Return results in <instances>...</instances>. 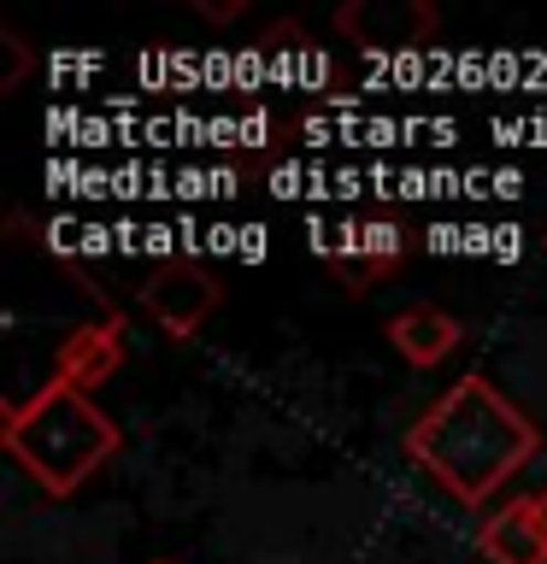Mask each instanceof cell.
<instances>
[{"mask_svg": "<svg viewBox=\"0 0 547 564\" xmlns=\"http://www.w3.org/2000/svg\"><path fill=\"white\" fill-rule=\"evenodd\" d=\"M388 341H395V352L406 365L436 370V365H448L459 352L465 329H459V317L441 312V306H406V312L388 317Z\"/></svg>", "mask_w": 547, "mask_h": 564, "instance_id": "6", "label": "cell"}, {"mask_svg": "<svg viewBox=\"0 0 547 564\" xmlns=\"http://www.w3.org/2000/svg\"><path fill=\"white\" fill-rule=\"evenodd\" d=\"M400 447L436 488H448L459 506H483L536 458L541 430H536V417L518 412L489 377L471 370V377H459L436 405H423V417L406 430Z\"/></svg>", "mask_w": 547, "mask_h": 564, "instance_id": "1", "label": "cell"}, {"mask_svg": "<svg viewBox=\"0 0 547 564\" xmlns=\"http://www.w3.org/2000/svg\"><path fill=\"white\" fill-rule=\"evenodd\" d=\"M153 564H171V558H153Z\"/></svg>", "mask_w": 547, "mask_h": 564, "instance_id": "8", "label": "cell"}, {"mask_svg": "<svg viewBox=\"0 0 547 564\" xmlns=\"http://www.w3.org/2000/svg\"><path fill=\"white\" fill-rule=\"evenodd\" d=\"M406 253V236L395 224H365V229H347L342 236V259H365L371 276H388Z\"/></svg>", "mask_w": 547, "mask_h": 564, "instance_id": "7", "label": "cell"}, {"mask_svg": "<svg viewBox=\"0 0 547 564\" xmlns=\"http://www.w3.org/2000/svg\"><path fill=\"white\" fill-rule=\"evenodd\" d=\"M118 370H124V317L118 312H100L95 324H77L60 341V352H53V377L83 388V394L106 388Z\"/></svg>", "mask_w": 547, "mask_h": 564, "instance_id": "5", "label": "cell"}, {"mask_svg": "<svg viewBox=\"0 0 547 564\" xmlns=\"http://www.w3.org/2000/svg\"><path fill=\"white\" fill-rule=\"evenodd\" d=\"M0 447L18 458V470L47 500H71L88 476L118 458L124 430L100 412L95 394L47 377L35 394L0 405Z\"/></svg>", "mask_w": 547, "mask_h": 564, "instance_id": "2", "label": "cell"}, {"mask_svg": "<svg viewBox=\"0 0 547 564\" xmlns=\"http://www.w3.org/2000/svg\"><path fill=\"white\" fill-rule=\"evenodd\" d=\"M218 306H224V282L194 259H165L148 271V282H141V312H148L171 341L201 335L206 317Z\"/></svg>", "mask_w": 547, "mask_h": 564, "instance_id": "3", "label": "cell"}, {"mask_svg": "<svg viewBox=\"0 0 547 564\" xmlns=\"http://www.w3.org/2000/svg\"><path fill=\"white\" fill-rule=\"evenodd\" d=\"M476 553L489 564H547V488L489 511L476 523Z\"/></svg>", "mask_w": 547, "mask_h": 564, "instance_id": "4", "label": "cell"}]
</instances>
